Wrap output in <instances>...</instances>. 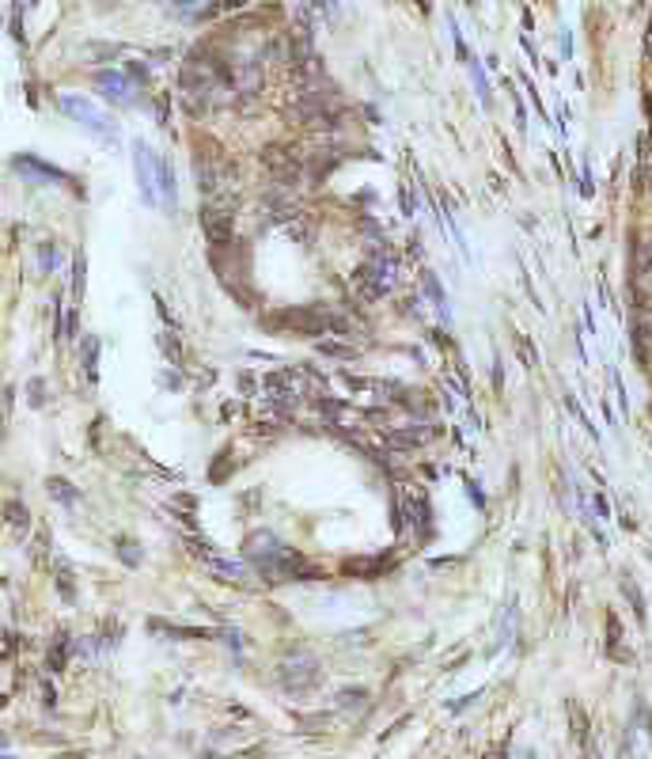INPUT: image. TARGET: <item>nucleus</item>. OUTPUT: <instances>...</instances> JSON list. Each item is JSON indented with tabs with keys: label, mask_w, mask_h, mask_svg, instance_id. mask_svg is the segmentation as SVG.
<instances>
[{
	"label": "nucleus",
	"mask_w": 652,
	"mask_h": 759,
	"mask_svg": "<svg viewBox=\"0 0 652 759\" xmlns=\"http://www.w3.org/2000/svg\"><path fill=\"white\" fill-rule=\"evenodd\" d=\"M65 661H68V638L61 634V638H58V645H49V657H46V664H49L53 672H61V668H65Z\"/></svg>",
	"instance_id": "f3484780"
},
{
	"label": "nucleus",
	"mask_w": 652,
	"mask_h": 759,
	"mask_svg": "<svg viewBox=\"0 0 652 759\" xmlns=\"http://www.w3.org/2000/svg\"><path fill=\"white\" fill-rule=\"evenodd\" d=\"M425 293H429V300H432V308H436V315L448 323L451 319V308H448V300H444V289H440V281H436V274L432 269H425Z\"/></svg>",
	"instance_id": "1a4fd4ad"
},
{
	"label": "nucleus",
	"mask_w": 652,
	"mask_h": 759,
	"mask_svg": "<svg viewBox=\"0 0 652 759\" xmlns=\"http://www.w3.org/2000/svg\"><path fill=\"white\" fill-rule=\"evenodd\" d=\"M155 182H160V209L175 213V205H179V186H175V171L163 156H155Z\"/></svg>",
	"instance_id": "0eeeda50"
},
{
	"label": "nucleus",
	"mask_w": 652,
	"mask_h": 759,
	"mask_svg": "<svg viewBox=\"0 0 652 759\" xmlns=\"http://www.w3.org/2000/svg\"><path fill=\"white\" fill-rule=\"evenodd\" d=\"M277 679L288 695H308L311 687L318 684V661L311 653H296V657H285L277 668Z\"/></svg>",
	"instance_id": "7ed1b4c3"
},
{
	"label": "nucleus",
	"mask_w": 652,
	"mask_h": 759,
	"mask_svg": "<svg viewBox=\"0 0 652 759\" xmlns=\"http://www.w3.org/2000/svg\"><path fill=\"white\" fill-rule=\"evenodd\" d=\"M391 285H394V258L391 254H375L372 262H360V266L353 269V293H357L364 304L379 300Z\"/></svg>",
	"instance_id": "f257e3e1"
},
{
	"label": "nucleus",
	"mask_w": 652,
	"mask_h": 759,
	"mask_svg": "<svg viewBox=\"0 0 652 759\" xmlns=\"http://www.w3.org/2000/svg\"><path fill=\"white\" fill-rule=\"evenodd\" d=\"M406 509H410V524H414V531H429V509H425V498L406 494Z\"/></svg>",
	"instance_id": "9d476101"
},
{
	"label": "nucleus",
	"mask_w": 652,
	"mask_h": 759,
	"mask_svg": "<svg viewBox=\"0 0 652 759\" xmlns=\"http://www.w3.org/2000/svg\"><path fill=\"white\" fill-rule=\"evenodd\" d=\"M129 76H133V84H148V69L145 65H129Z\"/></svg>",
	"instance_id": "5701e85b"
},
{
	"label": "nucleus",
	"mask_w": 652,
	"mask_h": 759,
	"mask_svg": "<svg viewBox=\"0 0 652 759\" xmlns=\"http://www.w3.org/2000/svg\"><path fill=\"white\" fill-rule=\"evenodd\" d=\"M61 110H65L73 122H80L88 133H95L103 145H114V141H118V125L110 122L103 110H95L88 99H80V95H61Z\"/></svg>",
	"instance_id": "f03ea898"
},
{
	"label": "nucleus",
	"mask_w": 652,
	"mask_h": 759,
	"mask_svg": "<svg viewBox=\"0 0 652 759\" xmlns=\"http://www.w3.org/2000/svg\"><path fill=\"white\" fill-rule=\"evenodd\" d=\"M262 164H266V171L277 179V186H292V182H300V171H303V160L296 156L292 145H266L262 148Z\"/></svg>",
	"instance_id": "20e7f679"
},
{
	"label": "nucleus",
	"mask_w": 652,
	"mask_h": 759,
	"mask_svg": "<svg viewBox=\"0 0 652 759\" xmlns=\"http://www.w3.org/2000/svg\"><path fill=\"white\" fill-rule=\"evenodd\" d=\"M471 73H474V88H478V99H481V106H486V110H489V106H493V91H489V84H486V73H481V65H478V61H474V65H471Z\"/></svg>",
	"instance_id": "6ab92c4d"
},
{
	"label": "nucleus",
	"mask_w": 652,
	"mask_h": 759,
	"mask_svg": "<svg viewBox=\"0 0 652 759\" xmlns=\"http://www.w3.org/2000/svg\"><path fill=\"white\" fill-rule=\"evenodd\" d=\"M76 323H80V315H76V311H68V319H65V335H68V338H76Z\"/></svg>",
	"instance_id": "b1692460"
},
{
	"label": "nucleus",
	"mask_w": 652,
	"mask_h": 759,
	"mask_svg": "<svg viewBox=\"0 0 652 759\" xmlns=\"http://www.w3.org/2000/svg\"><path fill=\"white\" fill-rule=\"evenodd\" d=\"M133 167H137V186H140V202L148 209L160 205V182H155V152L148 145H133Z\"/></svg>",
	"instance_id": "39448f33"
},
{
	"label": "nucleus",
	"mask_w": 652,
	"mask_h": 759,
	"mask_svg": "<svg viewBox=\"0 0 652 759\" xmlns=\"http://www.w3.org/2000/svg\"><path fill=\"white\" fill-rule=\"evenodd\" d=\"M38 258H42V269H46V274L61 266V262H58V247H49V243H42V247H38Z\"/></svg>",
	"instance_id": "aec40b11"
},
{
	"label": "nucleus",
	"mask_w": 652,
	"mask_h": 759,
	"mask_svg": "<svg viewBox=\"0 0 652 759\" xmlns=\"http://www.w3.org/2000/svg\"><path fill=\"white\" fill-rule=\"evenodd\" d=\"M364 702H368L364 687H342V691H338V706H349L353 710V706H364Z\"/></svg>",
	"instance_id": "a211bd4d"
},
{
	"label": "nucleus",
	"mask_w": 652,
	"mask_h": 759,
	"mask_svg": "<svg viewBox=\"0 0 652 759\" xmlns=\"http://www.w3.org/2000/svg\"><path fill=\"white\" fill-rule=\"evenodd\" d=\"M4 520H8V528L16 531V535H23L27 524H31V516H27V509L19 505V501H8V505H4Z\"/></svg>",
	"instance_id": "4468645a"
},
{
	"label": "nucleus",
	"mask_w": 652,
	"mask_h": 759,
	"mask_svg": "<svg viewBox=\"0 0 652 759\" xmlns=\"http://www.w3.org/2000/svg\"><path fill=\"white\" fill-rule=\"evenodd\" d=\"M318 353H323V357H338V361L357 357V350L345 346V342H338V338H318Z\"/></svg>",
	"instance_id": "2eb2a0df"
},
{
	"label": "nucleus",
	"mask_w": 652,
	"mask_h": 759,
	"mask_svg": "<svg viewBox=\"0 0 652 759\" xmlns=\"http://www.w3.org/2000/svg\"><path fill=\"white\" fill-rule=\"evenodd\" d=\"M387 448H421L425 441H432L429 425H410V429H387L384 433Z\"/></svg>",
	"instance_id": "6e6552de"
},
{
	"label": "nucleus",
	"mask_w": 652,
	"mask_h": 759,
	"mask_svg": "<svg viewBox=\"0 0 652 759\" xmlns=\"http://www.w3.org/2000/svg\"><path fill=\"white\" fill-rule=\"evenodd\" d=\"M315 4L326 12V16H338V0H315Z\"/></svg>",
	"instance_id": "393cba45"
},
{
	"label": "nucleus",
	"mask_w": 652,
	"mask_h": 759,
	"mask_svg": "<svg viewBox=\"0 0 652 759\" xmlns=\"http://www.w3.org/2000/svg\"><path fill=\"white\" fill-rule=\"evenodd\" d=\"M129 84H133V80H125V76L114 73V69H103V73L95 76L99 95L110 99V103H118V106H129V103H133V88H129Z\"/></svg>",
	"instance_id": "423d86ee"
},
{
	"label": "nucleus",
	"mask_w": 652,
	"mask_h": 759,
	"mask_svg": "<svg viewBox=\"0 0 652 759\" xmlns=\"http://www.w3.org/2000/svg\"><path fill=\"white\" fill-rule=\"evenodd\" d=\"M84 365H88V384L95 387V380H99V338L95 335L84 338Z\"/></svg>",
	"instance_id": "f8f14e48"
},
{
	"label": "nucleus",
	"mask_w": 652,
	"mask_h": 759,
	"mask_svg": "<svg viewBox=\"0 0 652 759\" xmlns=\"http://www.w3.org/2000/svg\"><path fill=\"white\" fill-rule=\"evenodd\" d=\"M73 289L76 293L84 289V251H76V258H73Z\"/></svg>",
	"instance_id": "412c9836"
},
{
	"label": "nucleus",
	"mask_w": 652,
	"mask_h": 759,
	"mask_svg": "<svg viewBox=\"0 0 652 759\" xmlns=\"http://www.w3.org/2000/svg\"><path fill=\"white\" fill-rule=\"evenodd\" d=\"M46 490L53 494V498H58L61 505H80V490H76V486H68L65 479H49V482H46Z\"/></svg>",
	"instance_id": "9b49d317"
},
{
	"label": "nucleus",
	"mask_w": 652,
	"mask_h": 759,
	"mask_svg": "<svg viewBox=\"0 0 652 759\" xmlns=\"http://www.w3.org/2000/svg\"><path fill=\"white\" fill-rule=\"evenodd\" d=\"M318 410H323L326 422H334V425H345V422H349V414H353V410L345 407V402H338V399H318Z\"/></svg>",
	"instance_id": "ddd939ff"
},
{
	"label": "nucleus",
	"mask_w": 652,
	"mask_h": 759,
	"mask_svg": "<svg viewBox=\"0 0 652 759\" xmlns=\"http://www.w3.org/2000/svg\"><path fill=\"white\" fill-rule=\"evenodd\" d=\"M114 547H118V555H122V562L129 566V570H137V566H140L137 543H133V539H125V535H114Z\"/></svg>",
	"instance_id": "dca6fc26"
},
{
	"label": "nucleus",
	"mask_w": 652,
	"mask_h": 759,
	"mask_svg": "<svg viewBox=\"0 0 652 759\" xmlns=\"http://www.w3.org/2000/svg\"><path fill=\"white\" fill-rule=\"evenodd\" d=\"M31 402H34V407L46 402V395H42V380H31Z\"/></svg>",
	"instance_id": "4be33fe9"
}]
</instances>
